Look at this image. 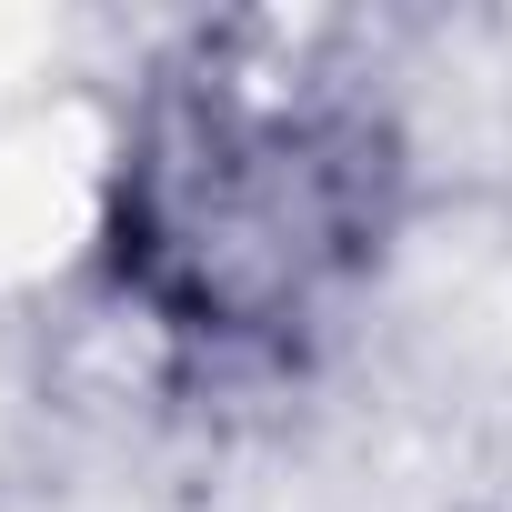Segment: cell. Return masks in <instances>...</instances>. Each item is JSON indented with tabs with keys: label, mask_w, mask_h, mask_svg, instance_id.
I'll return each mask as SVG.
<instances>
[{
	"label": "cell",
	"mask_w": 512,
	"mask_h": 512,
	"mask_svg": "<svg viewBox=\"0 0 512 512\" xmlns=\"http://www.w3.org/2000/svg\"><path fill=\"white\" fill-rule=\"evenodd\" d=\"M262 71H201L151 111L121 201V262L191 332L272 342L382 231V131L312 91H251Z\"/></svg>",
	"instance_id": "cell-1"
}]
</instances>
